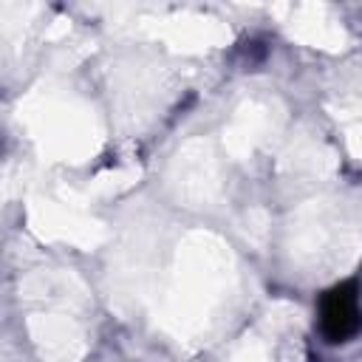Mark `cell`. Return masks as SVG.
<instances>
[{"label":"cell","instance_id":"1","mask_svg":"<svg viewBox=\"0 0 362 362\" xmlns=\"http://www.w3.org/2000/svg\"><path fill=\"white\" fill-rule=\"evenodd\" d=\"M320 331L328 342H348L362 331V300L354 280L339 283L320 297Z\"/></svg>","mask_w":362,"mask_h":362}]
</instances>
